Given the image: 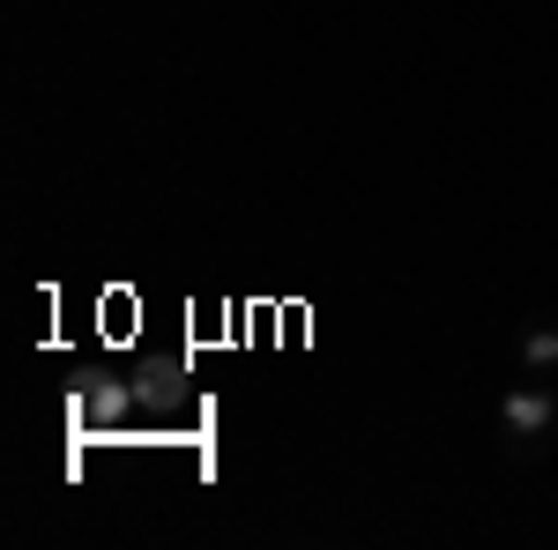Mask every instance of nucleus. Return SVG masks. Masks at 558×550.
Here are the masks:
<instances>
[{"instance_id": "obj_1", "label": "nucleus", "mask_w": 558, "mask_h": 550, "mask_svg": "<svg viewBox=\"0 0 558 550\" xmlns=\"http://www.w3.org/2000/svg\"><path fill=\"white\" fill-rule=\"evenodd\" d=\"M544 417H551L544 394H507V424H514V431H544Z\"/></svg>"}]
</instances>
